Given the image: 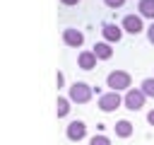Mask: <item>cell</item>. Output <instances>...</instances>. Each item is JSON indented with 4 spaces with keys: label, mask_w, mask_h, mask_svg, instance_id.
Masks as SVG:
<instances>
[{
    "label": "cell",
    "mask_w": 154,
    "mask_h": 145,
    "mask_svg": "<svg viewBox=\"0 0 154 145\" xmlns=\"http://www.w3.org/2000/svg\"><path fill=\"white\" fill-rule=\"evenodd\" d=\"M140 89H142L147 97H154V77H144L142 85H140Z\"/></svg>",
    "instance_id": "cell-14"
},
{
    "label": "cell",
    "mask_w": 154,
    "mask_h": 145,
    "mask_svg": "<svg viewBox=\"0 0 154 145\" xmlns=\"http://www.w3.org/2000/svg\"><path fill=\"white\" fill-rule=\"evenodd\" d=\"M63 44L72 46V48H79L84 44V34L79 29H75V27H67V29H63Z\"/></svg>",
    "instance_id": "cell-8"
},
{
    "label": "cell",
    "mask_w": 154,
    "mask_h": 145,
    "mask_svg": "<svg viewBox=\"0 0 154 145\" xmlns=\"http://www.w3.org/2000/svg\"><path fill=\"white\" fill-rule=\"evenodd\" d=\"M120 104H123V97H120L118 92H106V94H99V102H96V106H99L103 114L116 111Z\"/></svg>",
    "instance_id": "cell-4"
},
{
    "label": "cell",
    "mask_w": 154,
    "mask_h": 145,
    "mask_svg": "<svg viewBox=\"0 0 154 145\" xmlns=\"http://www.w3.org/2000/svg\"><path fill=\"white\" fill-rule=\"evenodd\" d=\"M103 5H106V7H111V10H118V7H123V5H125V0H103Z\"/></svg>",
    "instance_id": "cell-16"
},
{
    "label": "cell",
    "mask_w": 154,
    "mask_h": 145,
    "mask_svg": "<svg viewBox=\"0 0 154 145\" xmlns=\"http://www.w3.org/2000/svg\"><path fill=\"white\" fill-rule=\"evenodd\" d=\"M113 128H116V135H118V138H130V135H132V130H135V126H132V123H130L128 118L118 121V123H116Z\"/></svg>",
    "instance_id": "cell-12"
},
{
    "label": "cell",
    "mask_w": 154,
    "mask_h": 145,
    "mask_svg": "<svg viewBox=\"0 0 154 145\" xmlns=\"http://www.w3.org/2000/svg\"><path fill=\"white\" fill-rule=\"evenodd\" d=\"M137 14L142 19H152L154 22V0H140L137 2Z\"/></svg>",
    "instance_id": "cell-11"
},
{
    "label": "cell",
    "mask_w": 154,
    "mask_h": 145,
    "mask_svg": "<svg viewBox=\"0 0 154 145\" xmlns=\"http://www.w3.org/2000/svg\"><path fill=\"white\" fill-rule=\"evenodd\" d=\"M147 121H149V126H154V109L147 114Z\"/></svg>",
    "instance_id": "cell-19"
},
{
    "label": "cell",
    "mask_w": 154,
    "mask_h": 145,
    "mask_svg": "<svg viewBox=\"0 0 154 145\" xmlns=\"http://www.w3.org/2000/svg\"><path fill=\"white\" fill-rule=\"evenodd\" d=\"M147 39H149V44L154 46V22H152V24L147 27Z\"/></svg>",
    "instance_id": "cell-18"
},
{
    "label": "cell",
    "mask_w": 154,
    "mask_h": 145,
    "mask_svg": "<svg viewBox=\"0 0 154 145\" xmlns=\"http://www.w3.org/2000/svg\"><path fill=\"white\" fill-rule=\"evenodd\" d=\"M120 27H123V31H128L132 36H137V34L144 31V24H142V17L140 14H125L123 22H120Z\"/></svg>",
    "instance_id": "cell-6"
},
{
    "label": "cell",
    "mask_w": 154,
    "mask_h": 145,
    "mask_svg": "<svg viewBox=\"0 0 154 145\" xmlns=\"http://www.w3.org/2000/svg\"><path fill=\"white\" fill-rule=\"evenodd\" d=\"M94 56L99 58V60H108L111 56H113V48H111V44L108 41H99V44H94Z\"/></svg>",
    "instance_id": "cell-10"
},
{
    "label": "cell",
    "mask_w": 154,
    "mask_h": 145,
    "mask_svg": "<svg viewBox=\"0 0 154 145\" xmlns=\"http://www.w3.org/2000/svg\"><path fill=\"white\" fill-rule=\"evenodd\" d=\"M89 145H111V138L108 135H94V138H89Z\"/></svg>",
    "instance_id": "cell-15"
},
{
    "label": "cell",
    "mask_w": 154,
    "mask_h": 145,
    "mask_svg": "<svg viewBox=\"0 0 154 145\" xmlns=\"http://www.w3.org/2000/svg\"><path fill=\"white\" fill-rule=\"evenodd\" d=\"M144 99H147V94H144L140 87H130V89L125 92V97H123V104H125V109H130V111H140V109L144 106Z\"/></svg>",
    "instance_id": "cell-3"
},
{
    "label": "cell",
    "mask_w": 154,
    "mask_h": 145,
    "mask_svg": "<svg viewBox=\"0 0 154 145\" xmlns=\"http://www.w3.org/2000/svg\"><path fill=\"white\" fill-rule=\"evenodd\" d=\"M91 94H94V87H89V85L82 82V80H75V82L70 85V92H67L70 102H75V104H87V102L91 99Z\"/></svg>",
    "instance_id": "cell-2"
},
{
    "label": "cell",
    "mask_w": 154,
    "mask_h": 145,
    "mask_svg": "<svg viewBox=\"0 0 154 145\" xmlns=\"http://www.w3.org/2000/svg\"><path fill=\"white\" fill-rule=\"evenodd\" d=\"M130 85H132V77H130V72H125V70H113V72H108V77H106V87H111V92H128L130 89Z\"/></svg>",
    "instance_id": "cell-1"
},
{
    "label": "cell",
    "mask_w": 154,
    "mask_h": 145,
    "mask_svg": "<svg viewBox=\"0 0 154 145\" xmlns=\"http://www.w3.org/2000/svg\"><path fill=\"white\" fill-rule=\"evenodd\" d=\"M60 2H63V5H77L79 0H60Z\"/></svg>",
    "instance_id": "cell-20"
},
{
    "label": "cell",
    "mask_w": 154,
    "mask_h": 145,
    "mask_svg": "<svg viewBox=\"0 0 154 145\" xmlns=\"http://www.w3.org/2000/svg\"><path fill=\"white\" fill-rule=\"evenodd\" d=\"M101 34H103V41L118 44V41L123 39V27L116 24V22H103V24H101Z\"/></svg>",
    "instance_id": "cell-7"
},
{
    "label": "cell",
    "mask_w": 154,
    "mask_h": 145,
    "mask_svg": "<svg viewBox=\"0 0 154 145\" xmlns=\"http://www.w3.org/2000/svg\"><path fill=\"white\" fill-rule=\"evenodd\" d=\"M65 135H67V140H72V143H79V140H84L87 138V123L84 121H70L67 123V128H65Z\"/></svg>",
    "instance_id": "cell-5"
},
{
    "label": "cell",
    "mask_w": 154,
    "mask_h": 145,
    "mask_svg": "<svg viewBox=\"0 0 154 145\" xmlns=\"http://www.w3.org/2000/svg\"><path fill=\"white\" fill-rule=\"evenodd\" d=\"M55 85H58V89H63V87H65V75H63L60 70H58V75H55Z\"/></svg>",
    "instance_id": "cell-17"
},
{
    "label": "cell",
    "mask_w": 154,
    "mask_h": 145,
    "mask_svg": "<svg viewBox=\"0 0 154 145\" xmlns=\"http://www.w3.org/2000/svg\"><path fill=\"white\" fill-rule=\"evenodd\" d=\"M70 97H58L55 99V114H58V118H63V116H67L70 114Z\"/></svg>",
    "instance_id": "cell-13"
},
{
    "label": "cell",
    "mask_w": 154,
    "mask_h": 145,
    "mask_svg": "<svg viewBox=\"0 0 154 145\" xmlns=\"http://www.w3.org/2000/svg\"><path fill=\"white\" fill-rule=\"evenodd\" d=\"M96 56H94V51H79V56H77V65L82 68V70H94L96 68Z\"/></svg>",
    "instance_id": "cell-9"
}]
</instances>
